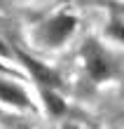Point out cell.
Wrapping results in <instances>:
<instances>
[{"mask_svg":"<svg viewBox=\"0 0 124 129\" xmlns=\"http://www.w3.org/2000/svg\"><path fill=\"white\" fill-rule=\"evenodd\" d=\"M75 26H77V19L73 14H56L54 19H49L47 24H42L40 28V42L47 45V47H59L63 45L68 38L75 33Z\"/></svg>","mask_w":124,"mask_h":129,"instance_id":"1","label":"cell"},{"mask_svg":"<svg viewBox=\"0 0 124 129\" xmlns=\"http://www.w3.org/2000/svg\"><path fill=\"white\" fill-rule=\"evenodd\" d=\"M82 54H84V66H87V73L91 75V80H105L112 75V61L108 59V54L98 42L87 40Z\"/></svg>","mask_w":124,"mask_h":129,"instance_id":"2","label":"cell"},{"mask_svg":"<svg viewBox=\"0 0 124 129\" xmlns=\"http://www.w3.org/2000/svg\"><path fill=\"white\" fill-rule=\"evenodd\" d=\"M19 59L26 63V68H28V71L33 73L35 82H40V85L49 87V89H54V87H59V85H61V78L52 71V68L42 66L40 61H35V59H30V56H26V54H19Z\"/></svg>","mask_w":124,"mask_h":129,"instance_id":"3","label":"cell"},{"mask_svg":"<svg viewBox=\"0 0 124 129\" xmlns=\"http://www.w3.org/2000/svg\"><path fill=\"white\" fill-rule=\"evenodd\" d=\"M0 101L17 106V108H28L30 106V99L26 96V92L10 80H0Z\"/></svg>","mask_w":124,"mask_h":129,"instance_id":"4","label":"cell"},{"mask_svg":"<svg viewBox=\"0 0 124 129\" xmlns=\"http://www.w3.org/2000/svg\"><path fill=\"white\" fill-rule=\"evenodd\" d=\"M45 106H47V110L52 113V115H63L66 113V103L61 101V96H56L52 89L45 92Z\"/></svg>","mask_w":124,"mask_h":129,"instance_id":"5","label":"cell"},{"mask_svg":"<svg viewBox=\"0 0 124 129\" xmlns=\"http://www.w3.org/2000/svg\"><path fill=\"white\" fill-rule=\"evenodd\" d=\"M108 35H110L112 40L124 45V21L122 19H112L110 24H108Z\"/></svg>","mask_w":124,"mask_h":129,"instance_id":"6","label":"cell"},{"mask_svg":"<svg viewBox=\"0 0 124 129\" xmlns=\"http://www.w3.org/2000/svg\"><path fill=\"white\" fill-rule=\"evenodd\" d=\"M0 56H10V49H7V45L0 40Z\"/></svg>","mask_w":124,"mask_h":129,"instance_id":"7","label":"cell"},{"mask_svg":"<svg viewBox=\"0 0 124 129\" xmlns=\"http://www.w3.org/2000/svg\"><path fill=\"white\" fill-rule=\"evenodd\" d=\"M0 71H5V68H3V66H0Z\"/></svg>","mask_w":124,"mask_h":129,"instance_id":"8","label":"cell"}]
</instances>
